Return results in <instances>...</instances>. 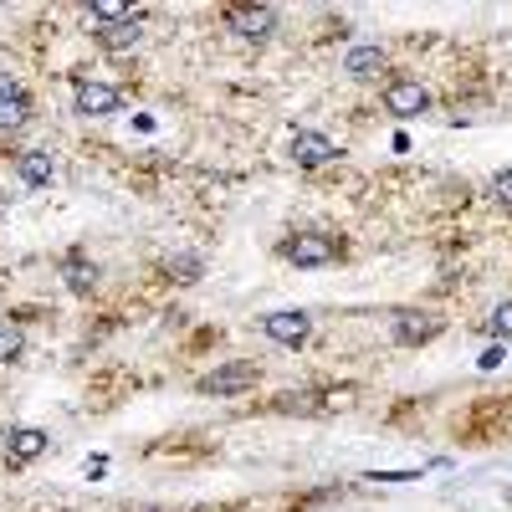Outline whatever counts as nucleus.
Instances as JSON below:
<instances>
[{
    "mask_svg": "<svg viewBox=\"0 0 512 512\" xmlns=\"http://www.w3.org/2000/svg\"><path fill=\"white\" fill-rule=\"evenodd\" d=\"M118 108H123V93L113 88V82H77V113L113 118Z\"/></svg>",
    "mask_w": 512,
    "mask_h": 512,
    "instance_id": "0eeeda50",
    "label": "nucleus"
},
{
    "mask_svg": "<svg viewBox=\"0 0 512 512\" xmlns=\"http://www.w3.org/2000/svg\"><path fill=\"white\" fill-rule=\"evenodd\" d=\"M282 256L303 272H318V267H333L338 256H344V241L328 236V231H297V236L282 241Z\"/></svg>",
    "mask_w": 512,
    "mask_h": 512,
    "instance_id": "f257e3e1",
    "label": "nucleus"
},
{
    "mask_svg": "<svg viewBox=\"0 0 512 512\" xmlns=\"http://www.w3.org/2000/svg\"><path fill=\"white\" fill-rule=\"evenodd\" d=\"M164 277H175V282H200V277H205V262H200V256H190V251L164 256Z\"/></svg>",
    "mask_w": 512,
    "mask_h": 512,
    "instance_id": "2eb2a0df",
    "label": "nucleus"
},
{
    "mask_svg": "<svg viewBox=\"0 0 512 512\" xmlns=\"http://www.w3.org/2000/svg\"><path fill=\"white\" fill-rule=\"evenodd\" d=\"M41 451H47V431H36V425H16V431L6 436L11 466H26V461H36Z\"/></svg>",
    "mask_w": 512,
    "mask_h": 512,
    "instance_id": "9d476101",
    "label": "nucleus"
},
{
    "mask_svg": "<svg viewBox=\"0 0 512 512\" xmlns=\"http://www.w3.org/2000/svg\"><path fill=\"white\" fill-rule=\"evenodd\" d=\"M262 333L272 338V344H282V349H297L303 338L313 333V318L303 313V308H282V313H262Z\"/></svg>",
    "mask_w": 512,
    "mask_h": 512,
    "instance_id": "39448f33",
    "label": "nucleus"
},
{
    "mask_svg": "<svg viewBox=\"0 0 512 512\" xmlns=\"http://www.w3.org/2000/svg\"><path fill=\"white\" fill-rule=\"evenodd\" d=\"M16 180H21L26 190H47V185L57 180L52 154H47V149H21V154H16Z\"/></svg>",
    "mask_w": 512,
    "mask_h": 512,
    "instance_id": "6e6552de",
    "label": "nucleus"
},
{
    "mask_svg": "<svg viewBox=\"0 0 512 512\" xmlns=\"http://www.w3.org/2000/svg\"><path fill=\"white\" fill-rule=\"evenodd\" d=\"M487 333H492V338H512V303H497V308H492Z\"/></svg>",
    "mask_w": 512,
    "mask_h": 512,
    "instance_id": "f3484780",
    "label": "nucleus"
},
{
    "mask_svg": "<svg viewBox=\"0 0 512 512\" xmlns=\"http://www.w3.org/2000/svg\"><path fill=\"white\" fill-rule=\"evenodd\" d=\"M256 379H262V369H256L251 359H231V364H221V369L200 374L195 390H200L205 400H236V395L256 390Z\"/></svg>",
    "mask_w": 512,
    "mask_h": 512,
    "instance_id": "f03ea898",
    "label": "nucleus"
},
{
    "mask_svg": "<svg viewBox=\"0 0 512 512\" xmlns=\"http://www.w3.org/2000/svg\"><path fill=\"white\" fill-rule=\"evenodd\" d=\"M16 98H26V88H21L11 72H0V103H16Z\"/></svg>",
    "mask_w": 512,
    "mask_h": 512,
    "instance_id": "aec40b11",
    "label": "nucleus"
},
{
    "mask_svg": "<svg viewBox=\"0 0 512 512\" xmlns=\"http://www.w3.org/2000/svg\"><path fill=\"white\" fill-rule=\"evenodd\" d=\"M277 21H282L277 6H236V11H226V26L241 41H267L277 31Z\"/></svg>",
    "mask_w": 512,
    "mask_h": 512,
    "instance_id": "423d86ee",
    "label": "nucleus"
},
{
    "mask_svg": "<svg viewBox=\"0 0 512 512\" xmlns=\"http://www.w3.org/2000/svg\"><path fill=\"white\" fill-rule=\"evenodd\" d=\"M139 36H144V26H139V16H134V21H118V26L98 31V47H103V52H128Z\"/></svg>",
    "mask_w": 512,
    "mask_h": 512,
    "instance_id": "f8f14e48",
    "label": "nucleus"
},
{
    "mask_svg": "<svg viewBox=\"0 0 512 512\" xmlns=\"http://www.w3.org/2000/svg\"><path fill=\"white\" fill-rule=\"evenodd\" d=\"M287 154H292L297 169H323V164H333L344 149H338L328 134H318V128H297L292 144H287Z\"/></svg>",
    "mask_w": 512,
    "mask_h": 512,
    "instance_id": "7ed1b4c3",
    "label": "nucleus"
},
{
    "mask_svg": "<svg viewBox=\"0 0 512 512\" xmlns=\"http://www.w3.org/2000/svg\"><path fill=\"white\" fill-rule=\"evenodd\" d=\"M21 344H26V338H21V328L0 323V364H6V359H16V354H21Z\"/></svg>",
    "mask_w": 512,
    "mask_h": 512,
    "instance_id": "a211bd4d",
    "label": "nucleus"
},
{
    "mask_svg": "<svg viewBox=\"0 0 512 512\" xmlns=\"http://www.w3.org/2000/svg\"><path fill=\"white\" fill-rule=\"evenodd\" d=\"M62 282H67L77 297H88V292L98 287V267L88 262V256H77V251H72V256H62Z\"/></svg>",
    "mask_w": 512,
    "mask_h": 512,
    "instance_id": "9b49d317",
    "label": "nucleus"
},
{
    "mask_svg": "<svg viewBox=\"0 0 512 512\" xmlns=\"http://www.w3.org/2000/svg\"><path fill=\"white\" fill-rule=\"evenodd\" d=\"M154 512H164V507H154Z\"/></svg>",
    "mask_w": 512,
    "mask_h": 512,
    "instance_id": "412c9836",
    "label": "nucleus"
},
{
    "mask_svg": "<svg viewBox=\"0 0 512 512\" xmlns=\"http://www.w3.org/2000/svg\"><path fill=\"white\" fill-rule=\"evenodd\" d=\"M31 118V98H16V103H0V134H11Z\"/></svg>",
    "mask_w": 512,
    "mask_h": 512,
    "instance_id": "dca6fc26",
    "label": "nucleus"
},
{
    "mask_svg": "<svg viewBox=\"0 0 512 512\" xmlns=\"http://www.w3.org/2000/svg\"><path fill=\"white\" fill-rule=\"evenodd\" d=\"M344 67H349V77H379L384 72V47H354L349 57H344Z\"/></svg>",
    "mask_w": 512,
    "mask_h": 512,
    "instance_id": "ddd939ff",
    "label": "nucleus"
},
{
    "mask_svg": "<svg viewBox=\"0 0 512 512\" xmlns=\"http://www.w3.org/2000/svg\"><path fill=\"white\" fill-rule=\"evenodd\" d=\"M492 200L512 205V169H497V175H492Z\"/></svg>",
    "mask_w": 512,
    "mask_h": 512,
    "instance_id": "6ab92c4d",
    "label": "nucleus"
},
{
    "mask_svg": "<svg viewBox=\"0 0 512 512\" xmlns=\"http://www.w3.org/2000/svg\"><path fill=\"white\" fill-rule=\"evenodd\" d=\"M118 21H134V11H128L123 0H93V6H88V26L93 31H108Z\"/></svg>",
    "mask_w": 512,
    "mask_h": 512,
    "instance_id": "4468645a",
    "label": "nucleus"
},
{
    "mask_svg": "<svg viewBox=\"0 0 512 512\" xmlns=\"http://www.w3.org/2000/svg\"><path fill=\"white\" fill-rule=\"evenodd\" d=\"M384 108L395 118H415V113L431 108V93H425L420 82H390V88H384Z\"/></svg>",
    "mask_w": 512,
    "mask_h": 512,
    "instance_id": "1a4fd4ad",
    "label": "nucleus"
},
{
    "mask_svg": "<svg viewBox=\"0 0 512 512\" xmlns=\"http://www.w3.org/2000/svg\"><path fill=\"white\" fill-rule=\"evenodd\" d=\"M441 313H420V308H395V344L400 349H420L441 333Z\"/></svg>",
    "mask_w": 512,
    "mask_h": 512,
    "instance_id": "20e7f679",
    "label": "nucleus"
}]
</instances>
